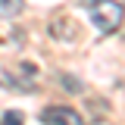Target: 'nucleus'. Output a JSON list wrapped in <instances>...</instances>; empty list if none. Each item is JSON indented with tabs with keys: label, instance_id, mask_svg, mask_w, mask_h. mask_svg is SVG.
I'll list each match as a JSON object with an SVG mask.
<instances>
[{
	"label": "nucleus",
	"instance_id": "f257e3e1",
	"mask_svg": "<svg viewBox=\"0 0 125 125\" xmlns=\"http://www.w3.org/2000/svg\"><path fill=\"white\" fill-rule=\"evenodd\" d=\"M84 3H88L91 22L103 31V34H109V31H116L122 25V19H125L122 3H116V0H84Z\"/></svg>",
	"mask_w": 125,
	"mask_h": 125
},
{
	"label": "nucleus",
	"instance_id": "f03ea898",
	"mask_svg": "<svg viewBox=\"0 0 125 125\" xmlns=\"http://www.w3.org/2000/svg\"><path fill=\"white\" fill-rule=\"evenodd\" d=\"M0 81L19 94H31L34 91V81H38V66L34 62H13L6 69H0Z\"/></svg>",
	"mask_w": 125,
	"mask_h": 125
},
{
	"label": "nucleus",
	"instance_id": "7ed1b4c3",
	"mask_svg": "<svg viewBox=\"0 0 125 125\" xmlns=\"http://www.w3.org/2000/svg\"><path fill=\"white\" fill-rule=\"evenodd\" d=\"M41 122L44 125H84V119L72 106H47L41 113Z\"/></svg>",
	"mask_w": 125,
	"mask_h": 125
},
{
	"label": "nucleus",
	"instance_id": "20e7f679",
	"mask_svg": "<svg viewBox=\"0 0 125 125\" xmlns=\"http://www.w3.org/2000/svg\"><path fill=\"white\" fill-rule=\"evenodd\" d=\"M19 13H22V0H0V19H10Z\"/></svg>",
	"mask_w": 125,
	"mask_h": 125
},
{
	"label": "nucleus",
	"instance_id": "39448f33",
	"mask_svg": "<svg viewBox=\"0 0 125 125\" xmlns=\"http://www.w3.org/2000/svg\"><path fill=\"white\" fill-rule=\"evenodd\" d=\"M0 125H25V116H22L19 109H10V113H3Z\"/></svg>",
	"mask_w": 125,
	"mask_h": 125
},
{
	"label": "nucleus",
	"instance_id": "423d86ee",
	"mask_svg": "<svg viewBox=\"0 0 125 125\" xmlns=\"http://www.w3.org/2000/svg\"><path fill=\"white\" fill-rule=\"evenodd\" d=\"M60 81H62V84H69L66 91H72V94H78V91H81V84H78L75 78H69V75H60Z\"/></svg>",
	"mask_w": 125,
	"mask_h": 125
}]
</instances>
